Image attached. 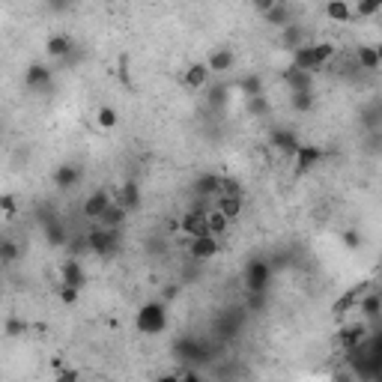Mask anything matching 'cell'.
<instances>
[{"mask_svg": "<svg viewBox=\"0 0 382 382\" xmlns=\"http://www.w3.org/2000/svg\"><path fill=\"white\" fill-rule=\"evenodd\" d=\"M272 278V263L269 260H251L245 266V286L248 293H266Z\"/></svg>", "mask_w": 382, "mask_h": 382, "instance_id": "cell-4", "label": "cell"}, {"mask_svg": "<svg viewBox=\"0 0 382 382\" xmlns=\"http://www.w3.org/2000/svg\"><path fill=\"white\" fill-rule=\"evenodd\" d=\"M263 21H266L269 27H281V30H284V27L293 21V9H290V3H286V0H281L278 6L269 9V13L263 15Z\"/></svg>", "mask_w": 382, "mask_h": 382, "instance_id": "cell-22", "label": "cell"}, {"mask_svg": "<svg viewBox=\"0 0 382 382\" xmlns=\"http://www.w3.org/2000/svg\"><path fill=\"white\" fill-rule=\"evenodd\" d=\"M323 158V150L316 144H299V150H296V174H307L311 167H316V162Z\"/></svg>", "mask_w": 382, "mask_h": 382, "instance_id": "cell-12", "label": "cell"}, {"mask_svg": "<svg viewBox=\"0 0 382 382\" xmlns=\"http://www.w3.org/2000/svg\"><path fill=\"white\" fill-rule=\"evenodd\" d=\"M72 6V0H48V9H54V13H66Z\"/></svg>", "mask_w": 382, "mask_h": 382, "instance_id": "cell-44", "label": "cell"}, {"mask_svg": "<svg viewBox=\"0 0 382 382\" xmlns=\"http://www.w3.org/2000/svg\"><path fill=\"white\" fill-rule=\"evenodd\" d=\"M45 239H48V245L51 248H63L69 242V233H66V224H63V221H48L45 224Z\"/></svg>", "mask_w": 382, "mask_h": 382, "instance_id": "cell-28", "label": "cell"}, {"mask_svg": "<svg viewBox=\"0 0 382 382\" xmlns=\"http://www.w3.org/2000/svg\"><path fill=\"white\" fill-rule=\"evenodd\" d=\"M81 179H84V167L75 165V162H66V165H60L57 171H54V185L60 191H72V188H78L81 185Z\"/></svg>", "mask_w": 382, "mask_h": 382, "instance_id": "cell-9", "label": "cell"}, {"mask_svg": "<svg viewBox=\"0 0 382 382\" xmlns=\"http://www.w3.org/2000/svg\"><path fill=\"white\" fill-rule=\"evenodd\" d=\"M174 296H176V286H167V290H165V302H171Z\"/></svg>", "mask_w": 382, "mask_h": 382, "instance_id": "cell-46", "label": "cell"}, {"mask_svg": "<svg viewBox=\"0 0 382 382\" xmlns=\"http://www.w3.org/2000/svg\"><path fill=\"white\" fill-rule=\"evenodd\" d=\"M326 18L335 21V24H346L353 18V9H349L346 0H328L326 3Z\"/></svg>", "mask_w": 382, "mask_h": 382, "instance_id": "cell-26", "label": "cell"}, {"mask_svg": "<svg viewBox=\"0 0 382 382\" xmlns=\"http://www.w3.org/2000/svg\"><path fill=\"white\" fill-rule=\"evenodd\" d=\"M57 379H60V382H69V379H78V370H60V374H57Z\"/></svg>", "mask_w": 382, "mask_h": 382, "instance_id": "cell-45", "label": "cell"}, {"mask_svg": "<svg viewBox=\"0 0 382 382\" xmlns=\"http://www.w3.org/2000/svg\"><path fill=\"white\" fill-rule=\"evenodd\" d=\"M206 102L212 105V108H224V105L230 102V87L227 84H215V87L206 93Z\"/></svg>", "mask_w": 382, "mask_h": 382, "instance_id": "cell-34", "label": "cell"}, {"mask_svg": "<svg viewBox=\"0 0 382 382\" xmlns=\"http://www.w3.org/2000/svg\"><path fill=\"white\" fill-rule=\"evenodd\" d=\"M356 63H358V69H365V72L379 69L382 63H379V54H376V45H358V51H356Z\"/></svg>", "mask_w": 382, "mask_h": 382, "instance_id": "cell-27", "label": "cell"}, {"mask_svg": "<svg viewBox=\"0 0 382 382\" xmlns=\"http://www.w3.org/2000/svg\"><path fill=\"white\" fill-rule=\"evenodd\" d=\"M269 144H272L278 153H284V155H296V150H299L302 141L296 137L293 129H284V125H281V129H275V132L269 135Z\"/></svg>", "mask_w": 382, "mask_h": 382, "instance_id": "cell-13", "label": "cell"}, {"mask_svg": "<svg viewBox=\"0 0 382 382\" xmlns=\"http://www.w3.org/2000/svg\"><path fill=\"white\" fill-rule=\"evenodd\" d=\"M51 84H54V69L42 66V63H33V66L24 72V87L27 90L45 93V90H51Z\"/></svg>", "mask_w": 382, "mask_h": 382, "instance_id": "cell-6", "label": "cell"}, {"mask_svg": "<svg viewBox=\"0 0 382 382\" xmlns=\"http://www.w3.org/2000/svg\"><path fill=\"white\" fill-rule=\"evenodd\" d=\"M125 218H129V209H125L120 200H114V204L108 206V212L96 221V224H105V227H123L125 224Z\"/></svg>", "mask_w": 382, "mask_h": 382, "instance_id": "cell-25", "label": "cell"}, {"mask_svg": "<svg viewBox=\"0 0 382 382\" xmlns=\"http://www.w3.org/2000/svg\"><path fill=\"white\" fill-rule=\"evenodd\" d=\"M206 63H209L212 75H224V72H230L233 66H236V54H233L230 48H215Z\"/></svg>", "mask_w": 382, "mask_h": 382, "instance_id": "cell-18", "label": "cell"}, {"mask_svg": "<svg viewBox=\"0 0 382 382\" xmlns=\"http://www.w3.org/2000/svg\"><path fill=\"white\" fill-rule=\"evenodd\" d=\"M72 51H75V45H72V39L69 36H63V33H57V36H51L48 42H45V54L51 57V60H66Z\"/></svg>", "mask_w": 382, "mask_h": 382, "instance_id": "cell-20", "label": "cell"}, {"mask_svg": "<svg viewBox=\"0 0 382 382\" xmlns=\"http://www.w3.org/2000/svg\"><path fill=\"white\" fill-rule=\"evenodd\" d=\"M114 204V197H111V191H93V194L81 204V212H84V218H90V221H99L105 212H108V206Z\"/></svg>", "mask_w": 382, "mask_h": 382, "instance_id": "cell-7", "label": "cell"}, {"mask_svg": "<svg viewBox=\"0 0 382 382\" xmlns=\"http://www.w3.org/2000/svg\"><path fill=\"white\" fill-rule=\"evenodd\" d=\"M60 284L78 286V290H81L84 284H87V275H84V266H81L78 257H69V260L60 266Z\"/></svg>", "mask_w": 382, "mask_h": 382, "instance_id": "cell-14", "label": "cell"}, {"mask_svg": "<svg viewBox=\"0 0 382 382\" xmlns=\"http://www.w3.org/2000/svg\"><path fill=\"white\" fill-rule=\"evenodd\" d=\"M179 230L185 233V236H204V233H209V227H206V209L204 206H194V209H188L185 215H183V221H179Z\"/></svg>", "mask_w": 382, "mask_h": 382, "instance_id": "cell-8", "label": "cell"}, {"mask_svg": "<svg viewBox=\"0 0 382 382\" xmlns=\"http://www.w3.org/2000/svg\"><path fill=\"white\" fill-rule=\"evenodd\" d=\"M314 90H299V93H290V108L296 114H311L314 108Z\"/></svg>", "mask_w": 382, "mask_h": 382, "instance_id": "cell-31", "label": "cell"}, {"mask_svg": "<svg viewBox=\"0 0 382 382\" xmlns=\"http://www.w3.org/2000/svg\"><path fill=\"white\" fill-rule=\"evenodd\" d=\"M245 108H248V114L251 116H263L269 111V102H266V96H251V99H245Z\"/></svg>", "mask_w": 382, "mask_h": 382, "instance_id": "cell-36", "label": "cell"}, {"mask_svg": "<svg viewBox=\"0 0 382 382\" xmlns=\"http://www.w3.org/2000/svg\"><path fill=\"white\" fill-rule=\"evenodd\" d=\"M314 51H316V60H320V69L335 57V45H332V42H314Z\"/></svg>", "mask_w": 382, "mask_h": 382, "instance_id": "cell-37", "label": "cell"}, {"mask_svg": "<svg viewBox=\"0 0 382 382\" xmlns=\"http://www.w3.org/2000/svg\"><path fill=\"white\" fill-rule=\"evenodd\" d=\"M281 3V0H251V6L254 9H257V13L260 15H266L269 13V9H275V6H278Z\"/></svg>", "mask_w": 382, "mask_h": 382, "instance_id": "cell-42", "label": "cell"}, {"mask_svg": "<svg viewBox=\"0 0 382 382\" xmlns=\"http://www.w3.org/2000/svg\"><path fill=\"white\" fill-rule=\"evenodd\" d=\"M376 13H382V0H358V6H356L358 18H374Z\"/></svg>", "mask_w": 382, "mask_h": 382, "instance_id": "cell-35", "label": "cell"}, {"mask_svg": "<svg viewBox=\"0 0 382 382\" xmlns=\"http://www.w3.org/2000/svg\"><path fill=\"white\" fill-rule=\"evenodd\" d=\"M307 42H311V36H307V27L305 24H299V21H290V24H286L284 30H281V45L290 51L296 48H302V45H307Z\"/></svg>", "mask_w": 382, "mask_h": 382, "instance_id": "cell-10", "label": "cell"}, {"mask_svg": "<svg viewBox=\"0 0 382 382\" xmlns=\"http://www.w3.org/2000/svg\"><path fill=\"white\" fill-rule=\"evenodd\" d=\"M116 200H120V204H123L125 209H129V212L141 206V188H137V183H132V179H129V183H125V185L120 188Z\"/></svg>", "mask_w": 382, "mask_h": 382, "instance_id": "cell-30", "label": "cell"}, {"mask_svg": "<svg viewBox=\"0 0 382 382\" xmlns=\"http://www.w3.org/2000/svg\"><path fill=\"white\" fill-rule=\"evenodd\" d=\"M358 311H362L365 320L379 323V316H382V296L379 293H365L362 302H358Z\"/></svg>", "mask_w": 382, "mask_h": 382, "instance_id": "cell-21", "label": "cell"}, {"mask_svg": "<svg viewBox=\"0 0 382 382\" xmlns=\"http://www.w3.org/2000/svg\"><path fill=\"white\" fill-rule=\"evenodd\" d=\"M218 209L224 212L227 218H236L242 212V194H221L218 197Z\"/></svg>", "mask_w": 382, "mask_h": 382, "instance_id": "cell-32", "label": "cell"}, {"mask_svg": "<svg viewBox=\"0 0 382 382\" xmlns=\"http://www.w3.org/2000/svg\"><path fill=\"white\" fill-rule=\"evenodd\" d=\"M344 245H346L349 251H356L358 245H362V236H358L356 230H346V233H344Z\"/></svg>", "mask_w": 382, "mask_h": 382, "instance_id": "cell-43", "label": "cell"}, {"mask_svg": "<svg viewBox=\"0 0 382 382\" xmlns=\"http://www.w3.org/2000/svg\"><path fill=\"white\" fill-rule=\"evenodd\" d=\"M376 54H379V63H382V45H376Z\"/></svg>", "mask_w": 382, "mask_h": 382, "instance_id": "cell-47", "label": "cell"}, {"mask_svg": "<svg viewBox=\"0 0 382 382\" xmlns=\"http://www.w3.org/2000/svg\"><path fill=\"white\" fill-rule=\"evenodd\" d=\"M221 251V242L218 236H212V233H204V236H194L188 242V254L194 263H206V260H215Z\"/></svg>", "mask_w": 382, "mask_h": 382, "instance_id": "cell-5", "label": "cell"}, {"mask_svg": "<svg viewBox=\"0 0 382 382\" xmlns=\"http://www.w3.org/2000/svg\"><path fill=\"white\" fill-rule=\"evenodd\" d=\"M290 66L302 69V72H320V60H316L314 42H307V45H302V48L293 51V63H290Z\"/></svg>", "mask_w": 382, "mask_h": 382, "instance_id": "cell-16", "label": "cell"}, {"mask_svg": "<svg viewBox=\"0 0 382 382\" xmlns=\"http://www.w3.org/2000/svg\"><path fill=\"white\" fill-rule=\"evenodd\" d=\"M239 96L242 99H251V96H260L263 93V75H257V72H248V75L239 78Z\"/></svg>", "mask_w": 382, "mask_h": 382, "instance_id": "cell-29", "label": "cell"}, {"mask_svg": "<svg viewBox=\"0 0 382 382\" xmlns=\"http://www.w3.org/2000/svg\"><path fill=\"white\" fill-rule=\"evenodd\" d=\"M209 75H212L209 63H191V66L183 72V84L188 90H200V87H206Z\"/></svg>", "mask_w": 382, "mask_h": 382, "instance_id": "cell-17", "label": "cell"}, {"mask_svg": "<svg viewBox=\"0 0 382 382\" xmlns=\"http://www.w3.org/2000/svg\"><path fill=\"white\" fill-rule=\"evenodd\" d=\"M0 257H3V263H15V257H18V248H15V242H3L0 245Z\"/></svg>", "mask_w": 382, "mask_h": 382, "instance_id": "cell-38", "label": "cell"}, {"mask_svg": "<svg viewBox=\"0 0 382 382\" xmlns=\"http://www.w3.org/2000/svg\"><path fill=\"white\" fill-rule=\"evenodd\" d=\"M116 123H120V114H116L111 105H102V108L96 111V125H99V129L108 132V129H114Z\"/></svg>", "mask_w": 382, "mask_h": 382, "instance_id": "cell-33", "label": "cell"}, {"mask_svg": "<svg viewBox=\"0 0 382 382\" xmlns=\"http://www.w3.org/2000/svg\"><path fill=\"white\" fill-rule=\"evenodd\" d=\"M0 206H3L6 218H15V194H3V197H0Z\"/></svg>", "mask_w": 382, "mask_h": 382, "instance_id": "cell-39", "label": "cell"}, {"mask_svg": "<svg viewBox=\"0 0 382 382\" xmlns=\"http://www.w3.org/2000/svg\"><path fill=\"white\" fill-rule=\"evenodd\" d=\"M284 84L290 87V93H299V90H314V72H302L290 66L284 72Z\"/></svg>", "mask_w": 382, "mask_h": 382, "instance_id": "cell-19", "label": "cell"}, {"mask_svg": "<svg viewBox=\"0 0 382 382\" xmlns=\"http://www.w3.org/2000/svg\"><path fill=\"white\" fill-rule=\"evenodd\" d=\"M367 293V286L362 284V286H353V290H349V293H344L341 296V299H337L335 302V307H332V311L337 314V316H341V314H346V311H353V307H358V302H362V296Z\"/></svg>", "mask_w": 382, "mask_h": 382, "instance_id": "cell-23", "label": "cell"}, {"mask_svg": "<svg viewBox=\"0 0 382 382\" xmlns=\"http://www.w3.org/2000/svg\"><path fill=\"white\" fill-rule=\"evenodd\" d=\"M27 332V323H21V320H9L6 323V335L9 337H18V335H24Z\"/></svg>", "mask_w": 382, "mask_h": 382, "instance_id": "cell-41", "label": "cell"}, {"mask_svg": "<svg viewBox=\"0 0 382 382\" xmlns=\"http://www.w3.org/2000/svg\"><path fill=\"white\" fill-rule=\"evenodd\" d=\"M90 254H96V257H114L116 251H120V227H105V224H96L90 233Z\"/></svg>", "mask_w": 382, "mask_h": 382, "instance_id": "cell-2", "label": "cell"}, {"mask_svg": "<svg viewBox=\"0 0 382 382\" xmlns=\"http://www.w3.org/2000/svg\"><path fill=\"white\" fill-rule=\"evenodd\" d=\"M78 286H66V284H60V299L63 302H66V305H72V302H75L78 299Z\"/></svg>", "mask_w": 382, "mask_h": 382, "instance_id": "cell-40", "label": "cell"}, {"mask_svg": "<svg viewBox=\"0 0 382 382\" xmlns=\"http://www.w3.org/2000/svg\"><path fill=\"white\" fill-rule=\"evenodd\" d=\"M367 335H370L367 323H349V326H344V328H341V335H337V341H341V346L349 353V349H356L358 344H365V341H367Z\"/></svg>", "mask_w": 382, "mask_h": 382, "instance_id": "cell-11", "label": "cell"}, {"mask_svg": "<svg viewBox=\"0 0 382 382\" xmlns=\"http://www.w3.org/2000/svg\"><path fill=\"white\" fill-rule=\"evenodd\" d=\"M221 183H224V176H218V174H204V176H197L194 179V185H191V191L200 197V200H206V197H218L221 194Z\"/></svg>", "mask_w": 382, "mask_h": 382, "instance_id": "cell-15", "label": "cell"}, {"mask_svg": "<svg viewBox=\"0 0 382 382\" xmlns=\"http://www.w3.org/2000/svg\"><path fill=\"white\" fill-rule=\"evenodd\" d=\"M174 358L185 365H206L209 362V346L197 341L194 335H183L174 341Z\"/></svg>", "mask_w": 382, "mask_h": 382, "instance_id": "cell-3", "label": "cell"}, {"mask_svg": "<svg viewBox=\"0 0 382 382\" xmlns=\"http://www.w3.org/2000/svg\"><path fill=\"white\" fill-rule=\"evenodd\" d=\"M135 326H137V332L141 335H162L165 328H167V305L165 302H146L141 305V311H137L135 316Z\"/></svg>", "mask_w": 382, "mask_h": 382, "instance_id": "cell-1", "label": "cell"}, {"mask_svg": "<svg viewBox=\"0 0 382 382\" xmlns=\"http://www.w3.org/2000/svg\"><path fill=\"white\" fill-rule=\"evenodd\" d=\"M206 227H209L212 236H218V239H221V236L227 233V227H230V218H227L218 206H209V209H206Z\"/></svg>", "mask_w": 382, "mask_h": 382, "instance_id": "cell-24", "label": "cell"}]
</instances>
